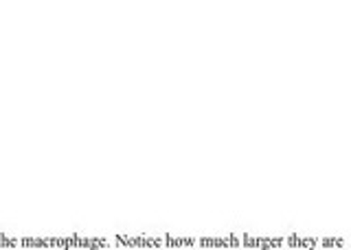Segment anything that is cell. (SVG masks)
I'll list each match as a JSON object with an SVG mask.
<instances>
[{
  "label": "cell",
  "instance_id": "cell-1",
  "mask_svg": "<svg viewBox=\"0 0 351 250\" xmlns=\"http://www.w3.org/2000/svg\"><path fill=\"white\" fill-rule=\"evenodd\" d=\"M117 242H123V244H128V246H160L158 239H147V237L130 239V237H121V235H117Z\"/></svg>",
  "mask_w": 351,
  "mask_h": 250
},
{
  "label": "cell",
  "instance_id": "cell-2",
  "mask_svg": "<svg viewBox=\"0 0 351 250\" xmlns=\"http://www.w3.org/2000/svg\"><path fill=\"white\" fill-rule=\"evenodd\" d=\"M200 244L202 246H228V244L230 246H237L239 242H237L235 237H230V239H206L204 237V239H200Z\"/></svg>",
  "mask_w": 351,
  "mask_h": 250
}]
</instances>
